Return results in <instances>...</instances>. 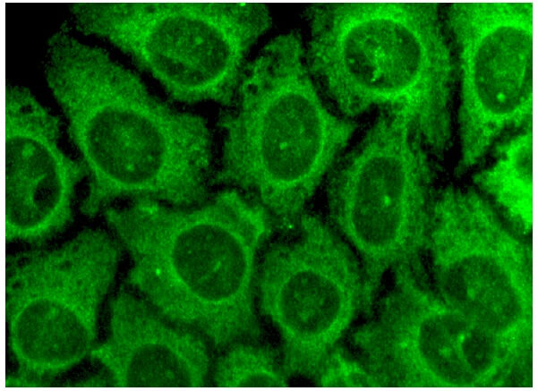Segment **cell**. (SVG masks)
<instances>
[{"instance_id":"15","label":"cell","mask_w":538,"mask_h":391,"mask_svg":"<svg viewBox=\"0 0 538 391\" xmlns=\"http://www.w3.org/2000/svg\"><path fill=\"white\" fill-rule=\"evenodd\" d=\"M212 364L210 379L216 387H286L290 377L281 353L258 341L232 344Z\"/></svg>"},{"instance_id":"11","label":"cell","mask_w":538,"mask_h":391,"mask_svg":"<svg viewBox=\"0 0 538 391\" xmlns=\"http://www.w3.org/2000/svg\"><path fill=\"white\" fill-rule=\"evenodd\" d=\"M535 3L447 6L461 82L457 174L476 165L506 132L532 124Z\"/></svg>"},{"instance_id":"1","label":"cell","mask_w":538,"mask_h":391,"mask_svg":"<svg viewBox=\"0 0 538 391\" xmlns=\"http://www.w3.org/2000/svg\"><path fill=\"white\" fill-rule=\"evenodd\" d=\"M45 71L88 169L83 215L123 198L175 207L209 199L212 144L201 116L153 96L135 72L65 24L48 40Z\"/></svg>"},{"instance_id":"2","label":"cell","mask_w":538,"mask_h":391,"mask_svg":"<svg viewBox=\"0 0 538 391\" xmlns=\"http://www.w3.org/2000/svg\"><path fill=\"white\" fill-rule=\"evenodd\" d=\"M104 217L131 256L127 284L165 319L218 353L260 338L259 256L275 224L256 200L231 188L197 206L137 200Z\"/></svg>"},{"instance_id":"9","label":"cell","mask_w":538,"mask_h":391,"mask_svg":"<svg viewBox=\"0 0 538 391\" xmlns=\"http://www.w3.org/2000/svg\"><path fill=\"white\" fill-rule=\"evenodd\" d=\"M423 251L440 300L527 358L533 253L523 234L480 192L447 186L432 198Z\"/></svg>"},{"instance_id":"10","label":"cell","mask_w":538,"mask_h":391,"mask_svg":"<svg viewBox=\"0 0 538 391\" xmlns=\"http://www.w3.org/2000/svg\"><path fill=\"white\" fill-rule=\"evenodd\" d=\"M256 302L279 336L287 375L313 380L363 312L360 261L333 226L303 213L290 237L265 251Z\"/></svg>"},{"instance_id":"7","label":"cell","mask_w":538,"mask_h":391,"mask_svg":"<svg viewBox=\"0 0 538 391\" xmlns=\"http://www.w3.org/2000/svg\"><path fill=\"white\" fill-rule=\"evenodd\" d=\"M121 255L106 231L85 229L56 248L6 256L5 318L17 370L5 387H43L90 353Z\"/></svg>"},{"instance_id":"8","label":"cell","mask_w":538,"mask_h":391,"mask_svg":"<svg viewBox=\"0 0 538 391\" xmlns=\"http://www.w3.org/2000/svg\"><path fill=\"white\" fill-rule=\"evenodd\" d=\"M419 270L397 268L374 317L351 336L380 387L482 388L516 381L527 358L447 305Z\"/></svg>"},{"instance_id":"5","label":"cell","mask_w":538,"mask_h":391,"mask_svg":"<svg viewBox=\"0 0 538 391\" xmlns=\"http://www.w3.org/2000/svg\"><path fill=\"white\" fill-rule=\"evenodd\" d=\"M77 28L107 39L184 103L229 105L270 27L261 3L73 2Z\"/></svg>"},{"instance_id":"12","label":"cell","mask_w":538,"mask_h":391,"mask_svg":"<svg viewBox=\"0 0 538 391\" xmlns=\"http://www.w3.org/2000/svg\"><path fill=\"white\" fill-rule=\"evenodd\" d=\"M60 120L24 87L5 88V242L38 247L73 221L81 160L59 147Z\"/></svg>"},{"instance_id":"4","label":"cell","mask_w":538,"mask_h":391,"mask_svg":"<svg viewBox=\"0 0 538 391\" xmlns=\"http://www.w3.org/2000/svg\"><path fill=\"white\" fill-rule=\"evenodd\" d=\"M234 109L222 117L216 180L260 203L274 224L295 225L356 130L322 101L292 30L271 39L245 68Z\"/></svg>"},{"instance_id":"14","label":"cell","mask_w":538,"mask_h":391,"mask_svg":"<svg viewBox=\"0 0 538 391\" xmlns=\"http://www.w3.org/2000/svg\"><path fill=\"white\" fill-rule=\"evenodd\" d=\"M474 183L523 235L533 227L532 124L498 147L494 162L474 176Z\"/></svg>"},{"instance_id":"16","label":"cell","mask_w":538,"mask_h":391,"mask_svg":"<svg viewBox=\"0 0 538 391\" xmlns=\"http://www.w3.org/2000/svg\"><path fill=\"white\" fill-rule=\"evenodd\" d=\"M312 381L319 387H380L362 360L340 344L330 352Z\"/></svg>"},{"instance_id":"6","label":"cell","mask_w":538,"mask_h":391,"mask_svg":"<svg viewBox=\"0 0 538 391\" xmlns=\"http://www.w3.org/2000/svg\"><path fill=\"white\" fill-rule=\"evenodd\" d=\"M424 147L407 112L385 109L329 178V217L360 261L364 313L387 273L420 268L432 200Z\"/></svg>"},{"instance_id":"13","label":"cell","mask_w":538,"mask_h":391,"mask_svg":"<svg viewBox=\"0 0 538 391\" xmlns=\"http://www.w3.org/2000/svg\"><path fill=\"white\" fill-rule=\"evenodd\" d=\"M90 355L115 387H205L212 368L201 336L123 289L110 302L109 336Z\"/></svg>"},{"instance_id":"3","label":"cell","mask_w":538,"mask_h":391,"mask_svg":"<svg viewBox=\"0 0 538 391\" xmlns=\"http://www.w3.org/2000/svg\"><path fill=\"white\" fill-rule=\"evenodd\" d=\"M309 71L347 117L374 107L413 118L442 157L451 140V50L435 3L309 5Z\"/></svg>"}]
</instances>
